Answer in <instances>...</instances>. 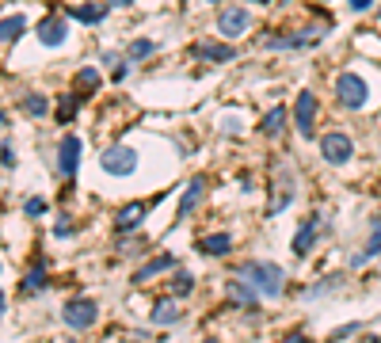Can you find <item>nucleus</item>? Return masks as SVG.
<instances>
[{
	"label": "nucleus",
	"instance_id": "f257e3e1",
	"mask_svg": "<svg viewBox=\"0 0 381 343\" xmlns=\"http://www.w3.org/2000/svg\"><path fill=\"white\" fill-rule=\"evenodd\" d=\"M237 275L256 286L259 298H282V290H286V271L271 259H244L237 267Z\"/></svg>",
	"mask_w": 381,
	"mask_h": 343
},
{
	"label": "nucleus",
	"instance_id": "f03ea898",
	"mask_svg": "<svg viewBox=\"0 0 381 343\" xmlns=\"http://www.w3.org/2000/svg\"><path fill=\"white\" fill-rule=\"evenodd\" d=\"M336 103L343 111H366L370 107V80L355 69H343L336 77Z\"/></svg>",
	"mask_w": 381,
	"mask_h": 343
},
{
	"label": "nucleus",
	"instance_id": "7ed1b4c3",
	"mask_svg": "<svg viewBox=\"0 0 381 343\" xmlns=\"http://www.w3.org/2000/svg\"><path fill=\"white\" fill-rule=\"evenodd\" d=\"M100 168L107 172V176H118V179H126V176H134V172L141 168V153H137L134 145H123V142H115V145H107V149L100 153Z\"/></svg>",
	"mask_w": 381,
	"mask_h": 343
},
{
	"label": "nucleus",
	"instance_id": "20e7f679",
	"mask_svg": "<svg viewBox=\"0 0 381 343\" xmlns=\"http://www.w3.org/2000/svg\"><path fill=\"white\" fill-rule=\"evenodd\" d=\"M317 114H320V100H317V92H313V88L297 92L294 111H290V119H294L297 137H305V142H313V137H317Z\"/></svg>",
	"mask_w": 381,
	"mask_h": 343
},
{
	"label": "nucleus",
	"instance_id": "39448f33",
	"mask_svg": "<svg viewBox=\"0 0 381 343\" xmlns=\"http://www.w3.org/2000/svg\"><path fill=\"white\" fill-rule=\"evenodd\" d=\"M317 149H320V160H324V165H332V168L351 165V157H355V142H351L347 130H328V134H320Z\"/></svg>",
	"mask_w": 381,
	"mask_h": 343
},
{
	"label": "nucleus",
	"instance_id": "423d86ee",
	"mask_svg": "<svg viewBox=\"0 0 381 343\" xmlns=\"http://www.w3.org/2000/svg\"><path fill=\"white\" fill-rule=\"evenodd\" d=\"M248 27H252V12H248L244 4H225L221 12H217V35L229 38V43H237L240 35H248Z\"/></svg>",
	"mask_w": 381,
	"mask_h": 343
},
{
	"label": "nucleus",
	"instance_id": "0eeeda50",
	"mask_svg": "<svg viewBox=\"0 0 381 343\" xmlns=\"http://www.w3.org/2000/svg\"><path fill=\"white\" fill-rule=\"evenodd\" d=\"M95 317H100V305H95L92 298H72V301H65V309H61L65 328H72V332H88L95 324Z\"/></svg>",
	"mask_w": 381,
	"mask_h": 343
},
{
	"label": "nucleus",
	"instance_id": "6e6552de",
	"mask_svg": "<svg viewBox=\"0 0 381 343\" xmlns=\"http://www.w3.org/2000/svg\"><path fill=\"white\" fill-rule=\"evenodd\" d=\"M157 206V199H134L126 202V206L115 210V218H111V225H115V233H137V229L145 225V218H149V210Z\"/></svg>",
	"mask_w": 381,
	"mask_h": 343
},
{
	"label": "nucleus",
	"instance_id": "1a4fd4ad",
	"mask_svg": "<svg viewBox=\"0 0 381 343\" xmlns=\"http://www.w3.org/2000/svg\"><path fill=\"white\" fill-rule=\"evenodd\" d=\"M35 35H38V43H42L46 50H58L61 43H69V15H61V12H46L42 20H38Z\"/></svg>",
	"mask_w": 381,
	"mask_h": 343
},
{
	"label": "nucleus",
	"instance_id": "9d476101",
	"mask_svg": "<svg viewBox=\"0 0 381 343\" xmlns=\"http://www.w3.org/2000/svg\"><path fill=\"white\" fill-rule=\"evenodd\" d=\"M191 54L199 57L202 65H229L233 57H237V46H233L229 38H199V43L191 46Z\"/></svg>",
	"mask_w": 381,
	"mask_h": 343
},
{
	"label": "nucleus",
	"instance_id": "9b49d317",
	"mask_svg": "<svg viewBox=\"0 0 381 343\" xmlns=\"http://www.w3.org/2000/svg\"><path fill=\"white\" fill-rule=\"evenodd\" d=\"M297 199V183H294V176H290L282 165H274V187H271V202H267V214H282V210L290 206V202Z\"/></svg>",
	"mask_w": 381,
	"mask_h": 343
},
{
	"label": "nucleus",
	"instance_id": "f8f14e48",
	"mask_svg": "<svg viewBox=\"0 0 381 343\" xmlns=\"http://www.w3.org/2000/svg\"><path fill=\"white\" fill-rule=\"evenodd\" d=\"M320 233H324V218H320V214H309L302 225H297L294 241H290V252H294V259H305V256H309V252L317 248Z\"/></svg>",
	"mask_w": 381,
	"mask_h": 343
},
{
	"label": "nucleus",
	"instance_id": "ddd939ff",
	"mask_svg": "<svg viewBox=\"0 0 381 343\" xmlns=\"http://www.w3.org/2000/svg\"><path fill=\"white\" fill-rule=\"evenodd\" d=\"M80 153H84V145H80L77 134H65L58 142V176L72 179L80 172Z\"/></svg>",
	"mask_w": 381,
	"mask_h": 343
},
{
	"label": "nucleus",
	"instance_id": "4468645a",
	"mask_svg": "<svg viewBox=\"0 0 381 343\" xmlns=\"http://www.w3.org/2000/svg\"><path fill=\"white\" fill-rule=\"evenodd\" d=\"M206 176H191L187 187H183V199H180V214H176V222H187L194 210L202 206V199H206Z\"/></svg>",
	"mask_w": 381,
	"mask_h": 343
},
{
	"label": "nucleus",
	"instance_id": "2eb2a0df",
	"mask_svg": "<svg viewBox=\"0 0 381 343\" xmlns=\"http://www.w3.org/2000/svg\"><path fill=\"white\" fill-rule=\"evenodd\" d=\"M286 122H290V107L286 103H271V107L263 111V119H259V134H263L267 142H274V137L286 134Z\"/></svg>",
	"mask_w": 381,
	"mask_h": 343
},
{
	"label": "nucleus",
	"instance_id": "dca6fc26",
	"mask_svg": "<svg viewBox=\"0 0 381 343\" xmlns=\"http://www.w3.org/2000/svg\"><path fill=\"white\" fill-rule=\"evenodd\" d=\"M374 256H381V218H374V225H370V236H366V244H362L355 256H347V267L351 271H359V267H366Z\"/></svg>",
	"mask_w": 381,
	"mask_h": 343
},
{
	"label": "nucleus",
	"instance_id": "f3484780",
	"mask_svg": "<svg viewBox=\"0 0 381 343\" xmlns=\"http://www.w3.org/2000/svg\"><path fill=\"white\" fill-rule=\"evenodd\" d=\"M225 298H229L233 305H240V309H256L259 305V290L248 279H240V275L225 282Z\"/></svg>",
	"mask_w": 381,
	"mask_h": 343
},
{
	"label": "nucleus",
	"instance_id": "a211bd4d",
	"mask_svg": "<svg viewBox=\"0 0 381 343\" xmlns=\"http://www.w3.org/2000/svg\"><path fill=\"white\" fill-rule=\"evenodd\" d=\"M107 15H111V4H107V0H103V4H77V8H69V20L84 23V27H100Z\"/></svg>",
	"mask_w": 381,
	"mask_h": 343
},
{
	"label": "nucleus",
	"instance_id": "6ab92c4d",
	"mask_svg": "<svg viewBox=\"0 0 381 343\" xmlns=\"http://www.w3.org/2000/svg\"><path fill=\"white\" fill-rule=\"evenodd\" d=\"M199 252L210 259H225L233 252V236L229 233H206V236H199Z\"/></svg>",
	"mask_w": 381,
	"mask_h": 343
},
{
	"label": "nucleus",
	"instance_id": "aec40b11",
	"mask_svg": "<svg viewBox=\"0 0 381 343\" xmlns=\"http://www.w3.org/2000/svg\"><path fill=\"white\" fill-rule=\"evenodd\" d=\"M100 84H103V73L95 69V65H80L77 77H72V92H77L80 100L92 96V92H100Z\"/></svg>",
	"mask_w": 381,
	"mask_h": 343
},
{
	"label": "nucleus",
	"instance_id": "412c9836",
	"mask_svg": "<svg viewBox=\"0 0 381 343\" xmlns=\"http://www.w3.org/2000/svg\"><path fill=\"white\" fill-rule=\"evenodd\" d=\"M23 31H27V15H23V12L4 15V20H0V43H4V46L20 43V38H23Z\"/></svg>",
	"mask_w": 381,
	"mask_h": 343
},
{
	"label": "nucleus",
	"instance_id": "4be33fe9",
	"mask_svg": "<svg viewBox=\"0 0 381 343\" xmlns=\"http://www.w3.org/2000/svg\"><path fill=\"white\" fill-rule=\"evenodd\" d=\"M160 271H176V256H172V252H164V256L149 259L145 267H137V271H134V286L137 282H149L153 275H160Z\"/></svg>",
	"mask_w": 381,
	"mask_h": 343
},
{
	"label": "nucleus",
	"instance_id": "5701e85b",
	"mask_svg": "<svg viewBox=\"0 0 381 343\" xmlns=\"http://www.w3.org/2000/svg\"><path fill=\"white\" fill-rule=\"evenodd\" d=\"M157 328H164V324H176L180 321V305H176V298H160L157 305H153V317H149Z\"/></svg>",
	"mask_w": 381,
	"mask_h": 343
},
{
	"label": "nucleus",
	"instance_id": "b1692460",
	"mask_svg": "<svg viewBox=\"0 0 381 343\" xmlns=\"http://www.w3.org/2000/svg\"><path fill=\"white\" fill-rule=\"evenodd\" d=\"M20 111L31 114V119H46V114H50V100H46L42 92H27L20 100Z\"/></svg>",
	"mask_w": 381,
	"mask_h": 343
},
{
	"label": "nucleus",
	"instance_id": "393cba45",
	"mask_svg": "<svg viewBox=\"0 0 381 343\" xmlns=\"http://www.w3.org/2000/svg\"><path fill=\"white\" fill-rule=\"evenodd\" d=\"M157 50H160V43H153V38H134V43L126 46V61H134V65L137 61H149Z\"/></svg>",
	"mask_w": 381,
	"mask_h": 343
},
{
	"label": "nucleus",
	"instance_id": "a878e982",
	"mask_svg": "<svg viewBox=\"0 0 381 343\" xmlns=\"http://www.w3.org/2000/svg\"><path fill=\"white\" fill-rule=\"evenodd\" d=\"M168 290H172V298H191L194 275L187 271V267H176V275H172V282H168Z\"/></svg>",
	"mask_w": 381,
	"mask_h": 343
},
{
	"label": "nucleus",
	"instance_id": "bb28decb",
	"mask_svg": "<svg viewBox=\"0 0 381 343\" xmlns=\"http://www.w3.org/2000/svg\"><path fill=\"white\" fill-rule=\"evenodd\" d=\"M77 111H80V96L69 92V96H61V100H58V107H54V119H58L61 126H65V122L77 119Z\"/></svg>",
	"mask_w": 381,
	"mask_h": 343
},
{
	"label": "nucleus",
	"instance_id": "cd10ccee",
	"mask_svg": "<svg viewBox=\"0 0 381 343\" xmlns=\"http://www.w3.org/2000/svg\"><path fill=\"white\" fill-rule=\"evenodd\" d=\"M339 282H343V275H324V279H317L309 290H305V301H317V298H324V294H332Z\"/></svg>",
	"mask_w": 381,
	"mask_h": 343
},
{
	"label": "nucleus",
	"instance_id": "c85d7f7f",
	"mask_svg": "<svg viewBox=\"0 0 381 343\" xmlns=\"http://www.w3.org/2000/svg\"><path fill=\"white\" fill-rule=\"evenodd\" d=\"M42 286H46V259H38L35 271H27V279H23V290H27V294H38Z\"/></svg>",
	"mask_w": 381,
	"mask_h": 343
},
{
	"label": "nucleus",
	"instance_id": "c756f323",
	"mask_svg": "<svg viewBox=\"0 0 381 343\" xmlns=\"http://www.w3.org/2000/svg\"><path fill=\"white\" fill-rule=\"evenodd\" d=\"M46 214V199L42 195H31L27 202H23V218H42Z\"/></svg>",
	"mask_w": 381,
	"mask_h": 343
},
{
	"label": "nucleus",
	"instance_id": "7c9ffc66",
	"mask_svg": "<svg viewBox=\"0 0 381 343\" xmlns=\"http://www.w3.org/2000/svg\"><path fill=\"white\" fill-rule=\"evenodd\" d=\"M221 130H225L229 137H240V134H244V122H240L237 114H225V119H221Z\"/></svg>",
	"mask_w": 381,
	"mask_h": 343
},
{
	"label": "nucleus",
	"instance_id": "2f4dec72",
	"mask_svg": "<svg viewBox=\"0 0 381 343\" xmlns=\"http://www.w3.org/2000/svg\"><path fill=\"white\" fill-rule=\"evenodd\" d=\"M77 233V225H72V218L65 214V218H58V225H54V236H61V241H69V236Z\"/></svg>",
	"mask_w": 381,
	"mask_h": 343
},
{
	"label": "nucleus",
	"instance_id": "473e14b6",
	"mask_svg": "<svg viewBox=\"0 0 381 343\" xmlns=\"http://www.w3.org/2000/svg\"><path fill=\"white\" fill-rule=\"evenodd\" d=\"M0 165H4V168H15V165H20V157H15V145H12V142L0 145Z\"/></svg>",
	"mask_w": 381,
	"mask_h": 343
},
{
	"label": "nucleus",
	"instance_id": "72a5a7b5",
	"mask_svg": "<svg viewBox=\"0 0 381 343\" xmlns=\"http://www.w3.org/2000/svg\"><path fill=\"white\" fill-rule=\"evenodd\" d=\"M130 73H134V61H126V57H123V61H118L115 69H111V80H115V84H123Z\"/></svg>",
	"mask_w": 381,
	"mask_h": 343
},
{
	"label": "nucleus",
	"instance_id": "f704fd0d",
	"mask_svg": "<svg viewBox=\"0 0 381 343\" xmlns=\"http://www.w3.org/2000/svg\"><path fill=\"white\" fill-rule=\"evenodd\" d=\"M355 332H362L359 321H355V324H343V328H336V332H332V340H347V336H355Z\"/></svg>",
	"mask_w": 381,
	"mask_h": 343
},
{
	"label": "nucleus",
	"instance_id": "c9c22d12",
	"mask_svg": "<svg viewBox=\"0 0 381 343\" xmlns=\"http://www.w3.org/2000/svg\"><path fill=\"white\" fill-rule=\"evenodd\" d=\"M100 61H103V69H115V65L123 61V57H118L115 50H103V54H100Z\"/></svg>",
	"mask_w": 381,
	"mask_h": 343
},
{
	"label": "nucleus",
	"instance_id": "e433bc0d",
	"mask_svg": "<svg viewBox=\"0 0 381 343\" xmlns=\"http://www.w3.org/2000/svg\"><path fill=\"white\" fill-rule=\"evenodd\" d=\"M347 8H351V12H370L374 0H347Z\"/></svg>",
	"mask_w": 381,
	"mask_h": 343
},
{
	"label": "nucleus",
	"instance_id": "4c0bfd02",
	"mask_svg": "<svg viewBox=\"0 0 381 343\" xmlns=\"http://www.w3.org/2000/svg\"><path fill=\"white\" fill-rule=\"evenodd\" d=\"M282 343H309V336H305V332H290V336L282 340Z\"/></svg>",
	"mask_w": 381,
	"mask_h": 343
},
{
	"label": "nucleus",
	"instance_id": "58836bf2",
	"mask_svg": "<svg viewBox=\"0 0 381 343\" xmlns=\"http://www.w3.org/2000/svg\"><path fill=\"white\" fill-rule=\"evenodd\" d=\"M107 4H111V8H130L134 0H107Z\"/></svg>",
	"mask_w": 381,
	"mask_h": 343
},
{
	"label": "nucleus",
	"instance_id": "ea45409f",
	"mask_svg": "<svg viewBox=\"0 0 381 343\" xmlns=\"http://www.w3.org/2000/svg\"><path fill=\"white\" fill-rule=\"evenodd\" d=\"M279 4H282V8H290V4H297V0H279Z\"/></svg>",
	"mask_w": 381,
	"mask_h": 343
},
{
	"label": "nucleus",
	"instance_id": "a19ab883",
	"mask_svg": "<svg viewBox=\"0 0 381 343\" xmlns=\"http://www.w3.org/2000/svg\"><path fill=\"white\" fill-rule=\"evenodd\" d=\"M0 317H4V294H0Z\"/></svg>",
	"mask_w": 381,
	"mask_h": 343
},
{
	"label": "nucleus",
	"instance_id": "79ce46f5",
	"mask_svg": "<svg viewBox=\"0 0 381 343\" xmlns=\"http://www.w3.org/2000/svg\"><path fill=\"white\" fill-rule=\"evenodd\" d=\"M202 4H225V0H202Z\"/></svg>",
	"mask_w": 381,
	"mask_h": 343
},
{
	"label": "nucleus",
	"instance_id": "37998d69",
	"mask_svg": "<svg viewBox=\"0 0 381 343\" xmlns=\"http://www.w3.org/2000/svg\"><path fill=\"white\" fill-rule=\"evenodd\" d=\"M248 4H271V0H248Z\"/></svg>",
	"mask_w": 381,
	"mask_h": 343
},
{
	"label": "nucleus",
	"instance_id": "c03bdc74",
	"mask_svg": "<svg viewBox=\"0 0 381 343\" xmlns=\"http://www.w3.org/2000/svg\"><path fill=\"white\" fill-rule=\"evenodd\" d=\"M0 126H4V111H0Z\"/></svg>",
	"mask_w": 381,
	"mask_h": 343
},
{
	"label": "nucleus",
	"instance_id": "a18cd8bd",
	"mask_svg": "<svg viewBox=\"0 0 381 343\" xmlns=\"http://www.w3.org/2000/svg\"><path fill=\"white\" fill-rule=\"evenodd\" d=\"M202 343H217V340H202Z\"/></svg>",
	"mask_w": 381,
	"mask_h": 343
},
{
	"label": "nucleus",
	"instance_id": "49530a36",
	"mask_svg": "<svg viewBox=\"0 0 381 343\" xmlns=\"http://www.w3.org/2000/svg\"><path fill=\"white\" fill-rule=\"evenodd\" d=\"M320 4H328V0H320Z\"/></svg>",
	"mask_w": 381,
	"mask_h": 343
}]
</instances>
